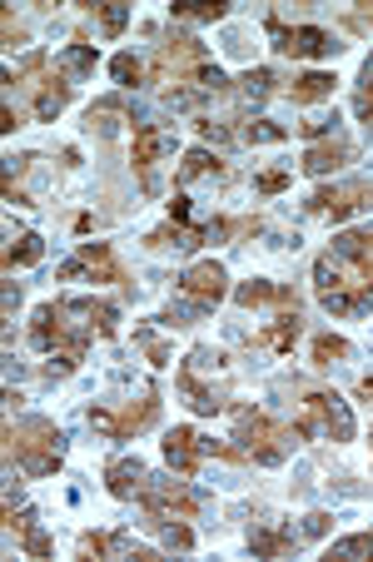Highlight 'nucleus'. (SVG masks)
<instances>
[{
    "mask_svg": "<svg viewBox=\"0 0 373 562\" xmlns=\"http://www.w3.org/2000/svg\"><path fill=\"white\" fill-rule=\"evenodd\" d=\"M165 458H170V468L180 477H194V468H200V458H204V438L194 434V428H174V434L165 438Z\"/></svg>",
    "mask_w": 373,
    "mask_h": 562,
    "instance_id": "nucleus-20",
    "label": "nucleus"
},
{
    "mask_svg": "<svg viewBox=\"0 0 373 562\" xmlns=\"http://www.w3.org/2000/svg\"><path fill=\"white\" fill-rule=\"evenodd\" d=\"M363 86H373V55H369V65H363Z\"/></svg>",
    "mask_w": 373,
    "mask_h": 562,
    "instance_id": "nucleus-46",
    "label": "nucleus"
},
{
    "mask_svg": "<svg viewBox=\"0 0 373 562\" xmlns=\"http://www.w3.org/2000/svg\"><path fill=\"white\" fill-rule=\"evenodd\" d=\"M115 318H120V308L105 304V299H55V304L35 308L31 344L41 353H55V373H75L95 334L100 339L115 334Z\"/></svg>",
    "mask_w": 373,
    "mask_h": 562,
    "instance_id": "nucleus-1",
    "label": "nucleus"
},
{
    "mask_svg": "<svg viewBox=\"0 0 373 562\" xmlns=\"http://www.w3.org/2000/svg\"><path fill=\"white\" fill-rule=\"evenodd\" d=\"M174 289H180L184 299H194L200 308H214L229 294V274H224V265H214V259H200V265H190L174 279Z\"/></svg>",
    "mask_w": 373,
    "mask_h": 562,
    "instance_id": "nucleus-14",
    "label": "nucleus"
},
{
    "mask_svg": "<svg viewBox=\"0 0 373 562\" xmlns=\"http://www.w3.org/2000/svg\"><path fill=\"white\" fill-rule=\"evenodd\" d=\"M269 35H274V50L289 55V60H329L343 45L334 41V31H319V25H284L279 15H269Z\"/></svg>",
    "mask_w": 373,
    "mask_h": 562,
    "instance_id": "nucleus-10",
    "label": "nucleus"
},
{
    "mask_svg": "<svg viewBox=\"0 0 373 562\" xmlns=\"http://www.w3.org/2000/svg\"><path fill=\"white\" fill-rule=\"evenodd\" d=\"M21 41H25V31H21V25H15V15L5 11V45H21Z\"/></svg>",
    "mask_w": 373,
    "mask_h": 562,
    "instance_id": "nucleus-44",
    "label": "nucleus"
},
{
    "mask_svg": "<svg viewBox=\"0 0 373 562\" xmlns=\"http://www.w3.org/2000/svg\"><path fill=\"white\" fill-rule=\"evenodd\" d=\"M135 339L145 344V359H149V363H170V349H165V344L155 339V334H149V329H135Z\"/></svg>",
    "mask_w": 373,
    "mask_h": 562,
    "instance_id": "nucleus-37",
    "label": "nucleus"
},
{
    "mask_svg": "<svg viewBox=\"0 0 373 562\" xmlns=\"http://www.w3.org/2000/svg\"><path fill=\"white\" fill-rule=\"evenodd\" d=\"M334 558H373V532H353V538L334 542L329 548V562Z\"/></svg>",
    "mask_w": 373,
    "mask_h": 562,
    "instance_id": "nucleus-32",
    "label": "nucleus"
},
{
    "mask_svg": "<svg viewBox=\"0 0 373 562\" xmlns=\"http://www.w3.org/2000/svg\"><path fill=\"white\" fill-rule=\"evenodd\" d=\"M259 190H264V194L289 190V170H264V175H259Z\"/></svg>",
    "mask_w": 373,
    "mask_h": 562,
    "instance_id": "nucleus-41",
    "label": "nucleus"
},
{
    "mask_svg": "<svg viewBox=\"0 0 373 562\" xmlns=\"http://www.w3.org/2000/svg\"><path fill=\"white\" fill-rule=\"evenodd\" d=\"M139 508L149 518H194L204 508V498L194 488H184V483H174V477H149L145 493H139Z\"/></svg>",
    "mask_w": 373,
    "mask_h": 562,
    "instance_id": "nucleus-11",
    "label": "nucleus"
},
{
    "mask_svg": "<svg viewBox=\"0 0 373 562\" xmlns=\"http://www.w3.org/2000/svg\"><path fill=\"white\" fill-rule=\"evenodd\" d=\"M41 255H45V245H41V234H21V239H11L5 245V274H15V269H31V265H41Z\"/></svg>",
    "mask_w": 373,
    "mask_h": 562,
    "instance_id": "nucleus-26",
    "label": "nucleus"
},
{
    "mask_svg": "<svg viewBox=\"0 0 373 562\" xmlns=\"http://www.w3.org/2000/svg\"><path fill=\"white\" fill-rule=\"evenodd\" d=\"M235 414V443H245V453L264 468H279L289 458V448L298 443V428H279L259 408H229Z\"/></svg>",
    "mask_w": 373,
    "mask_h": 562,
    "instance_id": "nucleus-6",
    "label": "nucleus"
},
{
    "mask_svg": "<svg viewBox=\"0 0 373 562\" xmlns=\"http://www.w3.org/2000/svg\"><path fill=\"white\" fill-rule=\"evenodd\" d=\"M349 155H353L349 139H339V135H334V139H319V145L304 149V175H334Z\"/></svg>",
    "mask_w": 373,
    "mask_h": 562,
    "instance_id": "nucleus-21",
    "label": "nucleus"
},
{
    "mask_svg": "<svg viewBox=\"0 0 373 562\" xmlns=\"http://www.w3.org/2000/svg\"><path fill=\"white\" fill-rule=\"evenodd\" d=\"M170 220L174 224H190L194 220V200H190V194H174V200H170Z\"/></svg>",
    "mask_w": 373,
    "mask_h": 562,
    "instance_id": "nucleus-40",
    "label": "nucleus"
},
{
    "mask_svg": "<svg viewBox=\"0 0 373 562\" xmlns=\"http://www.w3.org/2000/svg\"><path fill=\"white\" fill-rule=\"evenodd\" d=\"M359 398H369V404H373V379H363V383H359Z\"/></svg>",
    "mask_w": 373,
    "mask_h": 562,
    "instance_id": "nucleus-45",
    "label": "nucleus"
},
{
    "mask_svg": "<svg viewBox=\"0 0 373 562\" xmlns=\"http://www.w3.org/2000/svg\"><path fill=\"white\" fill-rule=\"evenodd\" d=\"M269 86H279V80H274V70H249L245 75V90H249V95H269Z\"/></svg>",
    "mask_w": 373,
    "mask_h": 562,
    "instance_id": "nucleus-38",
    "label": "nucleus"
},
{
    "mask_svg": "<svg viewBox=\"0 0 373 562\" xmlns=\"http://www.w3.org/2000/svg\"><path fill=\"white\" fill-rule=\"evenodd\" d=\"M245 139H249V145H279V139H289V130H284V125H269V120H259V125L245 130Z\"/></svg>",
    "mask_w": 373,
    "mask_h": 562,
    "instance_id": "nucleus-35",
    "label": "nucleus"
},
{
    "mask_svg": "<svg viewBox=\"0 0 373 562\" xmlns=\"http://www.w3.org/2000/svg\"><path fill=\"white\" fill-rule=\"evenodd\" d=\"M5 528L21 538V548L31 552V558H50V538L41 532V522H35V513L21 503V488H5Z\"/></svg>",
    "mask_w": 373,
    "mask_h": 562,
    "instance_id": "nucleus-16",
    "label": "nucleus"
},
{
    "mask_svg": "<svg viewBox=\"0 0 373 562\" xmlns=\"http://www.w3.org/2000/svg\"><path fill=\"white\" fill-rule=\"evenodd\" d=\"M359 210H373V180H349V184H329L309 200V214H324V220H349Z\"/></svg>",
    "mask_w": 373,
    "mask_h": 562,
    "instance_id": "nucleus-13",
    "label": "nucleus"
},
{
    "mask_svg": "<svg viewBox=\"0 0 373 562\" xmlns=\"http://www.w3.org/2000/svg\"><path fill=\"white\" fill-rule=\"evenodd\" d=\"M170 149H174V135L165 125H135V175L145 184V194H155V165Z\"/></svg>",
    "mask_w": 373,
    "mask_h": 562,
    "instance_id": "nucleus-15",
    "label": "nucleus"
},
{
    "mask_svg": "<svg viewBox=\"0 0 373 562\" xmlns=\"http://www.w3.org/2000/svg\"><path fill=\"white\" fill-rule=\"evenodd\" d=\"M298 542H304V538L279 532V528H264V522H255V528H249V552H255V558H289Z\"/></svg>",
    "mask_w": 373,
    "mask_h": 562,
    "instance_id": "nucleus-23",
    "label": "nucleus"
},
{
    "mask_svg": "<svg viewBox=\"0 0 373 562\" xmlns=\"http://www.w3.org/2000/svg\"><path fill=\"white\" fill-rule=\"evenodd\" d=\"M329 528H334L329 513H309V518H304V528H298V538H324Z\"/></svg>",
    "mask_w": 373,
    "mask_h": 562,
    "instance_id": "nucleus-39",
    "label": "nucleus"
},
{
    "mask_svg": "<svg viewBox=\"0 0 373 562\" xmlns=\"http://www.w3.org/2000/svg\"><path fill=\"white\" fill-rule=\"evenodd\" d=\"M5 458L31 477H50L65 458V434L50 424V418H21V424H5Z\"/></svg>",
    "mask_w": 373,
    "mask_h": 562,
    "instance_id": "nucleus-4",
    "label": "nucleus"
},
{
    "mask_svg": "<svg viewBox=\"0 0 373 562\" xmlns=\"http://www.w3.org/2000/svg\"><path fill=\"white\" fill-rule=\"evenodd\" d=\"M314 284H319V304L329 314H339V318L373 314V279L359 265H349L343 255H334V249L314 265Z\"/></svg>",
    "mask_w": 373,
    "mask_h": 562,
    "instance_id": "nucleus-3",
    "label": "nucleus"
},
{
    "mask_svg": "<svg viewBox=\"0 0 373 562\" xmlns=\"http://www.w3.org/2000/svg\"><path fill=\"white\" fill-rule=\"evenodd\" d=\"M149 532H160V542L170 552H190L194 548V532L184 528V522H174V518H149Z\"/></svg>",
    "mask_w": 373,
    "mask_h": 562,
    "instance_id": "nucleus-29",
    "label": "nucleus"
},
{
    "mask_svg": "<svg viewBox=\"0 0 373 562\" xmlns=\"http://www.w3.org/2000/svg\"><path fill=\"white\" fill-rule=\"evenodd\" d=\"M86 11L95 15L100 25H105V35H120V31H125V21H129L125 5H86Z\"/></svg>",
    "mask_w": 373,
    "mask_h": 562,
    "instance_id": "nucleus-34",
    "label": "nucleus"
},
{
    "mask_svg": "<svg viewBox=\"0 0 373 562\" xmlns=\"http://www.w3.org/2000/svg\"><path fill=\"white\" fill-rule=\"evenodd\" d=\"M60 65H65L70 75H90V70H95V50H90L86 41H75V45H65Z\"/></svg>",
    "mask_w": 373,
    "mask_h": 562,
    "instance_id": "nucleus-31",
    "label": "nucleus"
},
{
    "mask_svg": "<svg viewBox=\"0 0 373 562\" xmlns=\"http://www.w3.org/2000/svg\"><path fill=\"white\" fill-rule=\"evenodd\" d=\"M334 255H343L349 265H359L363 274L373 279V224L369 229H343L339 239H334Z\"/></svg>",
    "mask_w": 373,
    "mask_h": 562,
    "instance_id": "nucleus-22",
    "label": "nucleus"
},
{
    "mask_svg": "<svg viewBox=\"0 0 373 562\" xmlns=\"http://www.w3.org/2000/svg\"><path fill=\"white\" fill-rule=\"evenodd\" d=\"M55 279H95V284H129V274H125V265L115 259V249L110 245H80L75 249V259L70 265H60V274Z\"/></svg>",
    "mask_w": 373,
    "mask_h": 562,
    "instance_id": "nucleus-12",
    "label": "nucleus"
},
{
    "mask_svg": "<svg viewBox=\"0 0 373 562\" xmlns=\"http://www.w3.org/2000/svg\"><path fill=\"white\" fill-rule=\"evenodd\" d=\"M190 180H229V170H224V159L210 155V149H190L180 165V184H190Z\"/></svg>",
    "mask_w": 373,
    "mask_h": 562,
    "instance_id": "nucleus-25",
    "label": "nucleus"
},
{
    "mask_svg": "<svg viewBox=\"0 0 373 562\" xmlns=\"http://www.w3.org/2000/svg\"><path fill=\"white\" fill-rule=\"evenodd\" d=\"M235 299L245 308H279V314H298V289L269 284V279H249V284H239Z\"/></svg>",
    "mask_w": 373,
    "mask_h": 562,
    "instance_id": "nucleus-19",
    "label": "nucleus"
},
{
    "mask_svg": "<svg viewBox=\"0 0 373 562\" xmlns=\"http://www.w3.org/2000/svg\"><path fill=\"white\" fill-rule=\"evenodd\" d=\"M334 359H349V339H339V334H319V339H314V363L329 369Z\"/></svg>",
    "mask_w": 373,
    "mask_h": 562,
    "instance_id": "nucleus-30",
    "label": "nucleus"
},
{
    "mask_svg": "<svg viewBox=\"0 0 373 562\" xmlns=\"http://www.w3.org/2000/svg\"><path fill=\"white\" fill-rule=\"evenodd\" d=\"M155 418H160V398H155V393H139V398H129L125 408H90V428L105 434V438H115V443L145 434Z\"/></svg>",
    "mask_w": 373,
    "mask_h": 562,
    "instance_id": "nucleus-9",
    "label": "nucleus"
},
{
    "mask_svg": "<svg viewBox=\"0 0 373 562\" xmlns=\"http://www.w3.org/2000/svg\"><path fill=\"white\" fill-rule=\"evenodd\" d=\"M334 125H339V120L319 115V120H304V125H298V135H304V139H334Z\"/></svg>",
    "mask_w": 373,
    "mask_h": 562,
    "instance_id": "nucleus-36",
    "label": "nucleus"
},
{
    "mask_svg": "<svg viewBox=\"0 0 373 562\" xmlns=\"http://www.w3.org/2000/svg\"><path fill=\"white\" fill-rule=\"evenodd\" d=\"M359 115L373 125V86H359Z\"/></svg>",
    "mask_w": 373,
    "mask_h": 562,
    "instance_id": "nucleus-42",
    "label": "nucleus"
},
{
    "mask_svg": "<svg viewBox=\"0 0 373 562\" xmlns=\"http://www.w3.org/2000/svg\"><path fill=\"white\" fill-rule=\"evenodd\" d=\"M294 339H298V314H279L274 324L259 329V344L274 349V353H294Z\"/></svg>",
    "mask_w": 373,
    "mask_h": 562,
    "instance_id": "nucleus-27",
    "label": "nucleus"
},
{
    "mask_svg": "<svg viewBox=\"0 0 373 562\" xmlns=\"http://www.w3.org/2000/svg\"><path fill=\"white\" fill-rule=\"evenodd\" d=\"M145 483H149V473H145V463H139V458H110V463H105V488H110V498L139 503Z\"/></svg>",
    "mask_w": 373,
    "mask_h": 562,
    "instance_id": "nucleus-18",
    "label": "nucleus"
},
{
    "mask_svg": "<svg viewBox=\"0 0 373 562\" xmlns=\"http://www.w3.org/2000/svg\"><path fill=\"white\" fill-rule=\"evenodd\" d=\"M329 95H334V75L329 70H309L289 86V100H294V105H319V100H329Z\"/></svg>",
    "mask_w": 373,
    "mask_h": 562,
    "instance_id": "nucleus-24",
    "label": "nucleus"
},
{
    "mask_svg": "<svg viewBox=\"0 0 373 562\" xmlns=\"http://www.w3.org/2000/svg\"><path fill=\"white\" fill-rule=\"evenodd\" d=\"M170 11H174V21L214 25V21H224V11H229V5H219V0H174Z\"/></svg>",
    "mask_w": 373,
    "mask_h": 562,
    "instance_id": "nucleus-28",
    "label": "nucleus"
},
{
    "mask_svg": "<svg viewBox=\"0 0 373 562\" xmlns=\"http://www.w3.org/2000/svg\"><path fill=\"white\" fill-rule=\"evenodd\" d=\"M5 86H15L21 95H31L35 120H55L65 105H70V86H65L60 75H50V60H45L41 50L25 60L21 75H5Z\"/></svg>",
    "mask_w": 373,
    "mask_h": 562,
    "instance_id": "nucleus-8",
    "label": "nucleus"
},
{
    "mask_svg": "<svg viewBox=\"0 0 373 562\" xmlns=\"http://www.w3.org/2000/svg\"><path fill=\"white\" fill-rule=\"evenodd\" d=\"M75 552L80 558H135V562H149L155 552L149 548H139L129 532H120V528H110V532H86V538L75 542Z\"/></svg>",
    "mask_w": 373,
    "mask_h": 562,
    "instance_id": "nucleus-17",
    "label": "nucleus"
},
{
    "mask_svg": "<svg viewBox=\"0 0 373 562\" xmlns=\"http://www.w3.org/2000/svg\"><path fill=\"white\" fill-rule=\"evenodd\" d=\"M214 379H229V353H224V349H194L190 359L180 363L174 389H180V398L194 408V414L214 418V414H224V408H229L219 398V389H214Z\"/></svg>",
    "mask_w": 373,
    "mask_h": 562,
    "instance_id": "nucleus-5",
    "label": "nucleus"
},
{
    "mask_svg": "<svg viewBox=\"0 0 373 562\" xmlns=\"http://www.w3.org/2000/svg\"><path fill=\"white\" fill-rule=\"evenodd\" d=\"M294 428H298V438H329V443H349V438H353L349 408H343V398H339V393H329V389L304 393Z\"/></svg>",
    "mask_w": 373,
    "mask_h": 562,
    "instance_id": "nucleus-7",
    "label": "nucleus"
},
{
    "mask_svg": "<svg viewBox=\"0 0 373 562\" xmlns=\"http://www.w3.org/2000/svg\"><path fill=\"white\" fill-rule=\"evenodd\" d=\"M349 25H353V31H373V5H363V11H353V15H349Z\"/></svg>",
    "mask_w": 373,
    "mask_h": 562,
    "instance_id": "nucleus-43",
    "label": "nucleus"
},
{
    "mask_svg": "<svg viewBox=\"0 0 373 562\" xmlns=\"http://www.w3.org/2000/svg\"><path fill=\"white\" fill-rule=\"evenodd\" d=\"M110 75H115L125 90H135L139 80H145V65H139L135 55H115V60H110Z\"/></svg>",
    "mask_w": 373,
    "mask_h": 562,
    "instance_id": "nucleus-33",
    "label": "nucleus"
},
{
    "mask_svg": "<svg viewBox=\"0 0 373 562\" xmlns=\"http://www.w3.org/2000/svg\"><path fill=\"white\" fill-rule=\"evenodd\" d=\"M149 75H155V86H165V95H184V86H194L200 95H219V90H229V80H224L219 65L210 60V50L184 31L165 35V45L155 50V70Z\"/></svg>",
    "mask_w": 373,
    "mask_h": 562,
    "instance_id": "nucleus-2",
    "label": "nucleus"
}]
</instances>
